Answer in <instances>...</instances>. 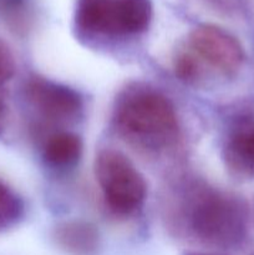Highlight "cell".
I'll return each instance as SVG.
<instances>
[{
  "label": "cell",
  "mask_w": 254,
  "mask_h": 255,
  "mask_svg": "<svg viewBox=\"0 0 254 255\" xmlns=\"http://www.w3.org/2000/svg\"><path fill=\"white\" fill-rule=\"evenodd\" d=\"M164 209L169 228L201 246L232 249L246 238L247 213L242 202L203 181L191 179L173 187Z\"/></svg>",
  "instance_id": "1"
},
{
  "label": "cell",
  "mask_w": 254,
  "mask_h": 255,
  "mask_svg": "<svg viewBox=\"0 0 254 255\" xmlns=\"http://www.w3.org/2000/svg\"><path fill=\"white\" fill-rule=\"evenodd\" d=\"M112 125L122 141L139 153L162 156L181 141V124L173 102L151 85L134 82L115 100Z\"/></svg>",
  "instance_id": "2"
},
{
  "label": "cell",
  "mask_w": 254,
  "mask_h": 255,
  "mask_svg": "<svg viewBox=\"0 0 254 255\" xmlns=\"http://www.w3.org/2000/svg\"><path fill=\"white\" fill-rule=\"evenodd\" d=\"M243 46L227 30L212 24L192 29L174 50L173 70L182 82L192 86L211 79L236 76L243 66Z\"/></svg>",
  "instance_id": "3"
},
{
  "label": "cell",
  "mask_w": 254,
  "mask_h": 255,
  "mask_svg": "<svg viewBox=\"0 0 254 255\" xmlns=\"http://www.w3.org/2000/svg\"><path fill=\"white\" fill-rule=\"evenodd\" d=\"M151 0H77L74 29L82 39H127L148 30Z\"/></svg>",
  "instance_id": "4"
},
{
  "label": "cell",
  "mask_w": 254,
  "mask_h": 255,
  "mask_svg": "<svg viewBox=\"0 0 254 255\" xmlns=\"http://www.w3.org/2000/svg\"><path fill=\"white\" fill-rule=\"evenodd\" d=\"M95 177L105 204L116 216H132L143 206L147 194L144 177L121 151L101 149L95 158Z\"/></svg>",
  "instance_id": "5"
},
{
  "label": "cell",
  "mask_w": 254,
  "mask_h": 255,
  "mask_svg": "<svg viewBox=\"0 0 254 255\" xmlns=\"http://www.w3.org/2000/svg\"><path fill=\"white\" fill-rule=\"evenodd\" d=\"M24 94L37 116L52 124H70L84 112V99L76 90L45 77H30Z\"/></svg>",
  "instance_id": "6"
},
{
  "label": "cell",
  "mask_w": 254,
  "mask_h": 255,
  "mask_svg": "<svg viewBox=\"0 0 254 255\" xmlns=\"http://www.w3.org/2000/svg\"><path fill=\"white\" fill-rule=\"evenodd\" d=\"M222 159L228 173L236 178H254V126L238 127L229 134Z\"/></svg>",
  "instance_id": "7"
},
{
  "label": "cell",
  "mask_w": 254,
  "mask_h": 255,
  "mask_svg": "<svg viewBox=\"0 0 254 255\" xmlns=\"http://www.w3.org/2000/svg\"><path fill=\"white\" fill-rule=\"evenodd\" d=\"M52 241L60 251L69 255H96L101 246L96 227L82 219L57 224L52 231Z\"/></svg>",
  "instance_id": "8"
},
{
  "label": "cell",
  "mask_w": 254,
  "mask_h": 255,
  "mask_svg": "<svg viewBox=\"0 0 254 255\" xmlns=\"http://www.w3.org/2000/svg\"><path fill=\"white\" fill-rule=\"evenodd\" d=\"M82 139L74 132L59 131L50 134L42 147V159L51 168H72L82 156Z\"/></svg>",
  "instance_id": "9"
},
{
  "label": "cell",
  "mask_w": 254,
  "mask_h": 255,
  "mask_svg": "<svg viewBox=\"0 0 254 255\" xmlns=\"http://www.w3.org/2000/svg\"><path fill=\"white\" fill-rule=\"evenodd\" d=\"M36 17L35 0H0V19L17 35H25Z\"/></svg>",
  "instance_id": "10"
},
{
  "label": "cell",
  "mask_w": 254,
  "mask_h": 255,
  "mask_svg": "<svg viewBox=\"0 0 254 255\" xmlns=\"http://www.w3.org/2000/svg\"><path fill=\"white\" fill-rule=\"evenodd\" d=\"M25 217L21 197L0 178V232L16 227Z\"/></svg>",
  "instance_id": "11"
},
{
  "label": "cell",
  "mask_w": 254,
  "mask_h": 255,
  "mask_svg": "<svg viewBox=\"0 0 254 255\" xmlns=\"http://www.w3.org/2000/svg\"><path fill=\"white\" fill-rule=\"evenodd\" d=\"M16 61L9 45L0 39V86L6 84L14 76Z\"/></svg>",
  "instance_id": "12"
},
{
  "label": "cell",
  "mask_w": 254,
  "mask_h": 255,
  "mask_svg": "<svg viewBox=\"0 0 254 255\" xmlns=\"http://www.w3.org/2000/svg\"><path fill=\"white\" fill-rule=\"evenodd\" d=\"M203 1H206L211 6H214L216 9L227 10L233 7L234 5H237L238 0H203Z\"/></svg>",
  "instance_id": "13"
},
{
  "label": "cell",
  "mask_w": 254,
  "mask_h": 255,
  "mask_svg": "<svg viewBox=\"0 0 254 255\" xmlns=\"http://www.w3.org/2000/svg\"><path fill=\"white\" fill-rule=\"evenodd\" d=\"M4 126H5V105L2 104V101L0 100V136L4 132Z\"/></svg>",
  "instance_id": "14"
},
{
  "label": "cell",
  "mask_w": 254,
  "mask_h": 255,
  "mask_svg": "<svg viewBox=\"0 0 254 255\" xmlns=\"http://www.w3.org/2000/svg\"><path fill=\"white\" fill-rule=\"evenodd\" d=\"M188 255H213V254H206V253H192Z\"/></svg>",
  "instance_id": "15"
}]
</instances>
